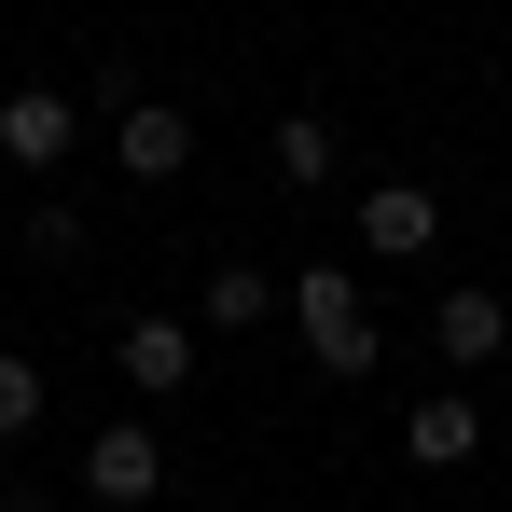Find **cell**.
I'll use <instances>...</instances> for the list:
<instances>
[{"mask_svg":"<svg viewBox=\"0 0 512 512\" xmlns=\"http://www.w3.org/2000/svg\"><path fill=\"white\" fill-rule=\"evenodd\" d=\"M263 305H291V277H263V263H222V277L194 291V333H250Z\"/></svg>","mask_w":512,"mask_h":512,"instance_id":"obj_9","label":"cell"},{"mask_svg":"<svg viewBox=\"0 0 512 512\" xmlns=\"http://www.w3.org/2000/svg\"><path fill=\"white\" fill-rule=\"evenodd\" d=\"M28 429H42V360L0 346V443H28Z\"/></svg>","mask_w":512,"mask_h":512,"instance_id":"obj_10","label":"cell"},{"mask_svg":"<svg viewBox=\"0 0 512 512\" xmlns=\"http://www.w3.org/2000/svg\"><path fill=\"white\" fill-rule=\"evenodd\" d=\"M429 333H443L457 374H485V360L512 346V305H499V291H443V305H429Z\"/></svg>","mask_w":512,"mask_h":512,"instance_id":"obj_8","label":"cell"},{"mask_svg":"<svg viewBox=\"0 0 512 512\" xmlns=\"http://www.w3.org/2000/svg\"><path fill=\"white\" fill-rule=\"evenodd\" d=\"M402 457H416V471H471V457H485V402H471V388L416 402V416H402Z\"/></svg>","mask_w":512,"mask_h":512,"instance_id":"obj_7","label":"cell"},{"mask_svg":"<svg viewBox=\"0 0 512 512\" xmlns=\"http://www.w3.org/2000/svg\"><path fill=\"white\" fill-rule=\"evenodd\" d=\"M360 250L374 263H429L443 250V194L429 180H360Z\"/></svg>","mask_w":512,"mask_h":512,"instance_id":"obj_5","label":"cell"},{"mask_svg":"<svg viewBox=\"0 0 512 512\" xmlns=\"http://www.w3.org/2000/svg\"><path fill=\"white\" fill-rule=\"evenodd\" d=\"M84 499L153 512V499H167V429H153V416H111V429L84 443Z\"/></svg>","mask_w":512,"mask_h":512,"instance_id":"obj_2","label":"cell"},{"mask_svg":"<svg viewBox=\"0 0 512 512\" xmlns=\"http://www.w3.org/2000/svg\"><path fill=\"white\" fill-rule=\"evenodd\" d=\"M291 319L319 346V374H374V291H360V263H305L291 277Z\"/></svg>","mask_w":512,"mask_h":512,"instance_id":"obj_1","label":"cell"},{"mask_svg":"<svg viewBox=\"0 0 512 512\" xmlns=\"http://www.w3.org/2000/svg\"><path fill=\"white\" fill-rule=\"evenodd\" d=\"M28 263H84V208L42 194V208H28Z\"/></svg>","mask_w":512,"mask_h":512,"instance_id":"obj_12","label":"cell"},{"mask_svg":"<svg viewBox=\"0 0 512 512\" xmlns=\"http://www.w3.org/2000/svg\"><path fill=\"white\" fill-rule=\"evenodd\" d=\"M111 167H125V180H180V167H194V111L125 97V111H111Z\"/></svg>","mask_w":512,"mask_h":512,"instance_id":"obj_6","label":"cell"},{"mask_svg":"<svg viewBox=\"0 0 512 512\" xmlns=\"http://www.w3.org/2000/svg\"><path fill=\"white\" fill-rule=\"evenodd\" d=\"M0 153H14L28 180H56L70 153H84V97H56V84H14V97H0Z\"/></svg>","mask_w":512,"mask_h":512,"instance_id":"obj_4","label":"cell"},{"mask_svg":"<svg viewBox=\"0 0 512 512\" xmlns=\"http://www.w3.org/2000/svg\"><path fill=\"white\" fill-rule=\"evenodd\" d=\"M277 180H333V125H319V111L277 125Z\"/></svg>","mask_w":512,"mask_h":512,"instance_id":"obj_11","label":"cell"},{"mask_svg":"<svg viewBox=\"0 0 512 512\" xmlns=\"http://www.w3.org/2000/svg\"><path fill=\"white\" fill-rule=\"evenodd\" d=\"M111 360H125V388H139V402H180V388H194V360H208V333L167 319V305H139V319L111 333Z\"/></svg>","mask_w":512,"mask_h":512,"instance_id":"obj_3","label":"cell"}]
</instances>
